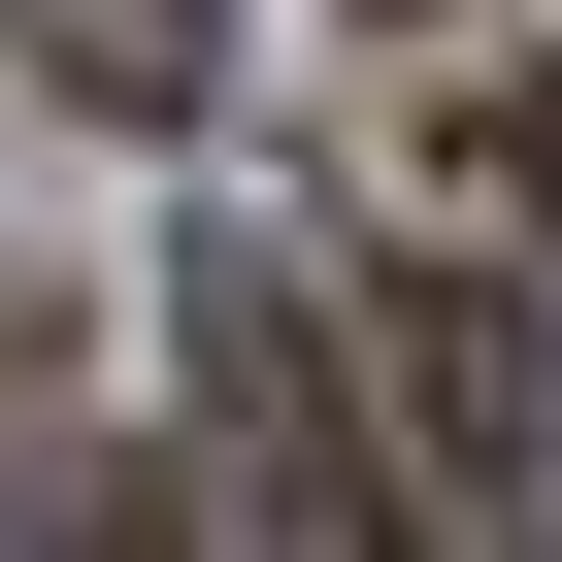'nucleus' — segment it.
<instances>
[{"label":"nucleus","mask_w":562,"mask_h":562,"mask_svg":"<svg viewBox=\"0 0 562 562\" xmlns=\"http://www.w3.org/2000/svg\"><path fill=\"white\" fill-rule=\"evenodd\" d=\"M133 496H199V529H299V562H364L397 529V463H364V364H331V265H199V430L133 463Z\"/></svg>","instance_id":"1"},{"label":"nucleus","mask_w":562,"mask_h":562,"mask_svg":"<svg viewBox=\"0 0 562 562\" xmlns=\"http://www.w3.org/2000/svg\"><path fill=\"white\" fill-rule=\"evenodd\" d=\"M34 496H100V331L0 265V529H34Z\"/></svg>","instance_id":"2"},{"label":"nucleus","mask_w":562,"mask_h":562,"mask_svg":"<svg viewBox=\"0 0 562 562\" xmlns=\"http://www.w3.org/2000/svg\"><path fill=\"white\" fill-rule=\"evenodd\" d=\"M34 34H67L100 100H199V34H232V0H34Z\"/></svg>","instance_id":"3"}]
</instances>
